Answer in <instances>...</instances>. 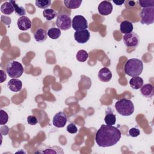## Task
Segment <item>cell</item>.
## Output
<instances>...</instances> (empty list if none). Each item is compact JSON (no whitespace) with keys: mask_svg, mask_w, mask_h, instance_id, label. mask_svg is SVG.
Listing matches in <instances>:
<instances>
[{"mask_svg":"<svg viewBox=\"0 0 154 154\" xmlns=\"http://www.w3.org/2000/svg\"><path fill=\"white\" fill-rule=\"evenodd\" d=\"M98 78L102 82H109L112 78V73L108 68L103 67L98 72Z\"/></svg>","mask_w":154,"mask_h":154,"instance_id":"4fadbf2b","label":"cell"},{"mask_svg":"<svg viewBox=\"0 0 154 154\" xmlns=\"http://www.w3.org/2000/svg\"><path fill=\"white\" fill-rule=\"evenodd\" d=\"M1 116H0V125H5L8 120V114L4 110L1 109Z\"/></svg>","mask_w":154,"mask_h":154,"instance_id":"f1b7e54d","label":"cell"},{"mask_svg":"<svg viewBox=\"0 0 154 154\" xmlns=\"http://www.w3.org/2000/svg\"><path fill=\"white\" fill-rule=\"evenodd\" d=\"M66 129L67 132L70 134H75L78 131V128L74 123H69Z\"/></svg>","mask_w":154,"mask_h":154,"instance_id":"f546056e","label":"cell"},{"mask_svg":"<svg viewBox=\"0 0 154 154\" xmlns=\"http://www.w3.org/2000/svg\"><path fill=\"white\" fill-rule=\"evenodd\" d=\"M76 58L78 61L85 62L88 58V54L86 51L81 49L76 53Z\"/></svg>","mask_w":154,"mask_h":154,"instance_id":"484cf974","label":"cell"},{"mask_svg":"<svg viewBox=\"0 0 154 154\" xmlns=\"http://www.w3.org/2000/svg\"><path fill=\"white\" fill-rule=\"evenodd\" d=\"M82 0H64V5L69 9H76L80 7Z\"/></svg>","mask_w":154,"mask_h":154,"instance_id":"7402d4cb","label":"cell"},{"mask_svg":"<svg viewBox=\"0 0 154 154\" xmlns=\"http://www.w3.org/2000/svg\"><path fill=\"white\" fill-rule=\"evenodd\" d=\"M10 3L12 4V5L14 7V11L16 12V13L18 15V16H23L25 15L26 14V11L25 9L22 7V6H19L18 5L15 1H9Z\"/></svg>","mask_w":154,"mask_h":154,"instance_id":"d4e9b609","label":"cell"},{"mask_svg":"<svg viewBox=\"0 0 154 154\" xmlns=\"http://www.w3.org/2000/svg\"><path fill=\"white\" fill-rule=\"evenodd\" d=\"M104 121L107 125H114L116 122V115L113 113L112 110L108 108L105 112Z\"/></svg>","mask_w":154,"mask_h":154,"instance_id":"e0dca14e","label":"cell"},{"mask_svg":"<svg viewBox=\"0 0 154 154\" xmlns=\"http://www.w3.org/2000/svg\"><path fill=\"white\" fill-rule=\"evenodd\" d=\"M55 23L58 28L63 31H66L71 28L72 21L69 15L60 14L57 16Z\"/></svg>","mask_w":154,"mask_h":154,"instance_id":"8992f818","label":"cell"},{"mask_svg":"<svg viewBox=\"0 0 154 154\" xmlns=\"http://www.w3.org/2000/svg\"><path fill=\"white\" fill-rule=\"evenodd\" d=\"M8 75L12 78H19L23 73V67L21 63L16 61H10L6 67Z\"/></svg>","mask_w":154,"mask_h":154,"instance_id":"277c9868","label":"cell"},{"mask_svg":"<svg viewBox=\"0 0 154 154\" xmlns=\"http://www.w3.org/2000/svg\"><path fill=\"white\" fill-rule=\"evenodd\" d=\"M17 25L19 29L21 31H26L31 28L32 23L30 19L25 16L20 17L17 21Z\"/></svg>","mask_w":154,"mask_h":154,"instance_id":"7c38bea8","label":"cell"},{"mask_svg":"<svg viewBox=\"0 0 154 154\" xmlns=\"http://www.w3.org/2000/svg\"><path fill=\"white\" fill-rule=\"evenodd\" d=\"M0 73H1V83L3 82L4 81L6 80L7 79V75L5 74V73L2 70H0Z\"/></svg>","mask_w":154,"mask_h":154,"instance_id":"836d02e7","label":"cell"},{"mask_svg":"<svg viewBox=\"0 0 154 154\" xmlns=\"http://www.w3.org/2000/svg\"><path fill=\"white\" fill-rule=\"evenodd\" d=\"M129 83L132 88L135 89V90H138L143 86L144 81L142 78L138 76L132 77L129 80Z\"/></svg>","mask_w":154,"mask_h":154,"instance_id":"d6986e66","label":"cell"},{"mask_svg":"<svg viewBox=\"0 0 154 154\" xmlns=\"http://www.w3.org/2000/svg\"><path fill=\"white\" fill-rule=\"evenodd\" d=\"M115 108L117 112L122 116H129L134 111V105L132 102L128 99L122 98L115 103Z\"/></svg>","mask_w":154,"mask_h":154,"instance_id":"3957f363","label":"cell"},{"mask_svg":"<svg viewBox=\"0 0 154 154\" xmlns=\"http://www.w3.org/2000/svg\"><path fill=\"white\" fill-rule=\"evenodd\" d=\"M125 45L128 48H135L140 43V38L135 32L125 34L123 37Z\"/></svg>","mask_w":154,"mask_h":154,"instance_id":"52a82bcc","label":"cell"},{"mask_svg":"<svg viewBox=\"0 0 154 154\" xmlns=\"http://www.w3.org/2000/svg\"><path fill=\"white\" fill-rule=\"evenodd\" d=\"M51 4V0H45V1H35V5L37 7L42 9H46Z\"/></svg>","mask_w":154,"mask_h":154,"instance_id":"4316f807","label":"cell"},{"mask_svg":"<svg viewBox=\"0 0 154 154\" xmlns=\"http://www.w3.org/2000/svg\"><path fill=\"white\" fill-rule=\"evenodd\" d=\"M112 2H113L114 4H116L117 5H122L123 3L125 2V1H119V0H117V1H114V0H113Z\"/></svg>","mask_w":154,"mask_h":154,"instance_id":"e575fe53","label":"cell"},{"mask_svg":"<svg viewBox=\"0 0 154 154\" xmlns=\"http://www.w3.org/2000/svg\"><path fill=\"white\" fill-rule=\"evenodd\" d=\"M141 24L149 25L154 22V7L143 8L140 13Z\"/></svg>","mask_w":154,"mask_h":154,"instance_id":"5b68a950","label":"cell"},{"mask_svg":"<svg viewBox=\"0 0 154 154\" xmlns=\"http://www.w3.org/2000/svg\"><path fill=\"white\" fill-rule=\"evenodd\" d=\"M61 30L58 28L52 27L49 29L48 31V35L52 39L55 40L60 37L61 35Z\"/></svg>","mask_w":154,"mask_h":154,"instance_id":"603a6c76","label":"cell"},{"mask_svg":"<svg viewBox=\"0 0 154 154\" xmlns=\"http://www.w3.org/2000/svg\"><path fill=\"white\" fill-rule=\"evenodd\" d=\"M33 35L36 42L41 43L45 42L46 40L48 37V32L45 29L40 28L35 31Z\"/></svg>","mask_w":154,"mask_h":154,"instance_id":"2e32d148","label":"cell"},{"mask_svg":"<svg viewBox=\"0 0 154 154\" xmlns=\"http://www.w3.org/2000/svg\"><path fill=\"white\" fill-rule=\"evenodd\" d=\"M7 87L11 91L18 92L22 88V82L17 78H12L8 82Z\"/></svg>","mask_w":154,"mask_h":154,"instance_id":"5bb4252c","label":"cell"},{"mask_svg":"<svg viewBox=\"0 0 154 154\" xmlns=\"http://www.w3.org/2000/svg\"><path fill=\"white\" fill-rule=\"evenodd\" d=\"M67 121V116L64 112L60 111L55 114L52 119L53 125L58 128H63Z\"/></svg>","mask_w":154,"mask_h":154,"instance_id":"9c48e42d","label":"cell"},{"mask_svg":"<svg viewBox=\"0 0 154 154\" xmlns=\"http://www.w3.org/2000/svg\"><path fill=\"white\" fill-rule=\"evenodd\" d=\"M57 13L52 8L45 9L43 11V16L47 20H51L55 18Z\"/></svg>","mask_w":154,"mask_h":154,"instance_id":"cb8c5ba5","label":"cell"},{"mask_svg":"<svg viewBox=\"0 0 154 154\" xmlns=\"http://www.w3.org/2000/svg\"><path fill=\"white\" fill-rule=\"evenodd\" d=\"M39 153H59V154H63L64 153L63 149L59 146H54L52 147H49L42 151L38 152Z\"/></svg>","mask_w":154,"mask_h":154,"instance_id":"44dd1931","label":"cell"},{"mask_svg":"<svg viewBox=\"0 0 154 154\" xmlns=\"http://www.w3.org/2000/svg\"><path fill=\"white\" fill-rule=\"evenodd\" d=\"M140 91L144 97L147 98H152L153 96L154 88L152 84H146L143 85V86L141 87Z\"/></svg>","mask_w":154,"mask_h":154,"instance_id":"9a60e30c","label":"cell"},{"mask_svg":"<svg viewBox=\"0 0 154 154\" xmlns=\"http://www.w3.org/2000/svg\"><path fill=\"white\" fill-rule=\"evenodd\" d=\"M72 27L76 31L82 29H87L88 22L87 19L81 15H76L72 19Z\"/></svg>","mask_w":154,"mask_h":154,"instance_id":"ba28073f","label":"cell"},{"mask_svg":"<svg viewBox=\"0 0 154 154\" xmlns=\"http://www.w3.org/2000/svg\"><path fill=\"white\" fill-rule=\"evenodd\" d=\"M27 122L31 125H35L38 123V120L35 116H29L27 117Z\"/></svg>","mask_w":154,"mask_h":154,"instance_id":"1f68e13d","label":"cell"},{"mask_svg":"<svg viewBox=\"0 0 154 154\" xmlns=\"http://www.w3.org/2000/svg\"><path fill=\"white\" fill-rule=\"evenodd\" d=\"M14 11V7L10 2H5L1 6V11L5 15H10L12 14Z\"/></svg>","mask_w":154,"mask_h":154,"instance_id":"ffe728a7","label":"cell"},{"mask_svg":"<svg viewBox=\"0 0 154 154\" xmlns=\"http://www.w3.org/2000/svg\"><path fill=\"white\" fill-rule=\"evenodd\" d=\"M74 38L78 43L84 44L89 40L90 38V34L88 29L76 31L74 34Z\"/></svg>","mask_w":154,"mask_h":154,"instance_id":"30bf717a","label":"cell"},{"mask_svg":"<svg viewBox=\"0 0 154 154\" xmlns=\"http://www.w3.org/2000/svg\"><path fill=\"white\" fill-rule=\"evenodd\" d=\"M8 131H9V128L8 126H3L1 128V133L2 135H6L8 132Z\"/></svg>","mask_w":154,"mask_h":154,"instance_id":"d6a6232c","label":"cell"},{"mask_svg":"<svg viewBox=\"0 0 154 154\" xmlns=\"http://www.w3.org/2000/svg\"><path fill=\"white\" fill-rule=\"evenodd\" d=\"M121 137L122 133L117 128L112 125H102L96 134L95 141L99 147H111L116 144Z\"/></svg>","mask_w":154,"mask_h":154,"instance_id":"6da1fadb","label":"cell"},{"mask_svg":"<svg viewBox=\"0 0 154 154\" xmlns=\"http://www.w3.org/2000/svg\"><path fill=\"white\" fill-rule=\"evenodd\" d=\"M134 29L133 24L131 22L128 20H124L121 22L120 25V29L122 33L126 34L132 32Z\"/></svg>","mask_w":154,"mask_h":154,"instance_id":"ac0fdd59","label":"cell"},{"mask_svg":"<svg viewBox=\"0 0 154 154\" xmlns=\"http://www.w3.org/2000/svg\"><path fill=\"white\" fill-rule=\"evenodd\" d=\"M138 2L143 8L154 7V0H139Z\"/></svg>","mask_w":154,"mask_h":154,"instance_id":"83f0119b","label":"cell"},{"mask_svg":"<svg viewBox=\"0 0 154 154\" xmlns=\"http://www.w3.org/2000/svg\"><path fill=\"white\" fill-rule=\"evenodd\" d=\"M127 2L129 3V6H132V7H134V6L135 5V2L132 1H127Z\"/></svg>","mask_w":154,"mask_h":154,"instance_id":"d590c367","label":"cell"},{"mask_svg":"<svg viewBox=\"0 0 154 154\" xmlns=\"http://www.w3.org/2000/svg\"><path fill=\"white\" fill-rule=\"evenodd\" d=\"M97 10L102 16H108L112 11V5L109 1H103L99 4Z\"/></svg>","mask_w":154,"mask_h":154,"instance_id":"8fae6325","label":"cell"},{"mask_svg":"<svg viewBox=\"0 0 154 154\" xmlns=\"http://www.w3.org/2000/svg\"><path fill=\"white\" fill-rule=\"evenodd\" d=\"M140 134V131L138 128H132L129 130V135L132 137H137Z\"/></svg>","mask_w":154,"mask_h":154,"instance_id":"4dcf8cb0","label":"cell"},{"mask_svg":"<svg viewBox=\"0 0 154 154\" xmlns=\"http://www.w3.org/2000/svg\"><path fill=\"white\" fill-rule=\"evenodd\" d=\"M143 70V63L138 58H131L127 61L124 66V71L128 76L134 77L141 75Z\"/></svg>","mask_w":154,"mask_h":154,"instance_id":"7a4b0ae2","label":"cell"}]
</instances>
